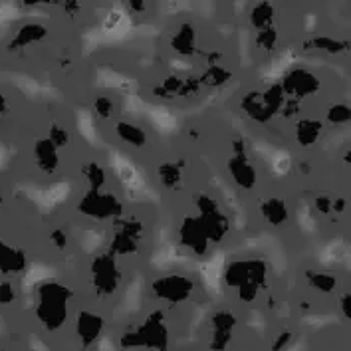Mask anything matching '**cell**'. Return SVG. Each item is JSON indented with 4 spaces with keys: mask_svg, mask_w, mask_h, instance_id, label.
<instances>
[{
    "mask_svg": "<svg viewBox=\"0 0 351 351\" xmlns=\"http://www.w3.org/2000/svg\"><path fill=\"white\" fill-rule=\"evenodd\" d=\"M66 306H68V292L58 284H46L40 290L38 298V315L44 326L56 330L66 319Z\"/></svg>",
    "mask_w": 351,
    "mask_h": 351,
    "instance_id": "obj_1",
    "label": "cell"
},
{
    "mask_svg": "<svg viewBox=\"0 0 351 351\" xmlns=\"http://www.w3.org/2000/svg\"><path fill=\"white\" fill-rule=\"evenodd\" d=\"M185 284H189V282L179 276L161 278L159 282H155V292H157L159 296L179 302V300H183V298L186 296V290H179V286H185ZM189 292H191V290H189Z\"/></svg>",
    "mask_w": 351,
    "mask_h": 351,
    "instance_id": "obj_2",
    "label": "cell"
},
{
    "mask_svg": "<svg viewBox=\"0 0 351 351\" xmlns=\"http://www.w3.org/2000/svg\"><path fill=\"white\" fill-rule=\"evenodd\" d=\"M24 264L22 254H19L14 248H10L8 244L0 241V270L4 274H12V272H19Z\"/></svg>",
    "mask_w": 351,
    "mask_h": 351,
    "instance_id": "obj_3",
    "label": "cell"
},
{
    "mask_svg": "<svg viewBox=\"0 0 351 351\" xmlns=\"http://www.w3.org/2000/svg\"><path fill=\"white\" fill-rule=\"evenodd\" d=\"M101 330V319L93 314H82L77 322V332L82 335L84 343H92L95 335Z\"/></svg>",
    "mask_w": 351,
    "mask_h": 351,
    "instance_id": "obj_4",
    "label": "cell"
},
{
    "mask_svg": "<svg viewBox=\"0 0 351 351\" xmlns=\"http://www.w3.org/2000/svg\"><path fill=\"white\" fill-rule=\"evenodd\" d=\"M119 135L123 137L125 143H130L133 147H143L145 145V133L143 130L131 125V123H121L119 125Z\"/></svg>",
    "mask_w": 351,
    "mask_h": 351,
    "instance_id": "obj_5",
    "label": "cell"
},
{
    "mask_svg": "<svg viewBox=\"0 0 351 351\" xmlns=\"http://www.w3.org/2000/svg\"><path fill=\"white\" fill-rule=\"evenodd\" d=\"M266 219L272 222V224H282L288 219V210H286V204L280 203L276 199H272L270 203L266 204Z\"/></svg>",
    "mask_w": 351,
    "mask_h": 351,
    "instance_id": "obj_6",
    "label": "cell"
},
{
    "mask_svg": "<svg viewBox=\"0 0 351 351\" xmlns=\"http://www.w3.org/2000/svg\"><path fill=\"white\" fill-rule=\"evenodd\" d=\"M300 130L298 131V139L304 143V145H312L317 141V135H319V123H315V121H304L302 125H300Z\"/></svg>",
    "mask_w": 351,
    "mask_h": 351,
    "instance_id": "obj_7",
    "label": "cell"
},
{
    "mask_svg": "<svg viewBox=\"0 0 351 351\" xmlns=\"http://www.w3.org/2000/svg\"><path fill=\"white\" fill-rule=\"evenodd\" d=\"M234 177L242 186H250L254 183V171H252V167L246 165V161H239L234 165Z\"/></svg>",
    "mask_w": 351,
    "mask_h": 351,
    "instance_id": "obj_8",
    "label": "cell"
},
{
    "mask_svg": "<svg viewBox=\"0 0 351 351\" xmlns=\"http://www.w3.org/2000/svg\"><path fill=\"white\" fill-rule=\"evenodd\" d=\"M14 300V292L8 284L0 286V304H10Z\"/></svg>",
    "mask_w": 351,
    "mask_h": 351,
    "instance_id": "obj_9",
    "label": "cell"
}]
</instances>
